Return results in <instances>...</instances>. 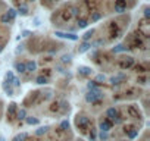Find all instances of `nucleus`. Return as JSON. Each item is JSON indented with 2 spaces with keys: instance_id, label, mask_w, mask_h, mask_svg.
I'll return each mask as SVG.
<instances>
[{
  "instance_id": "nucleus-1",
  "label": "nucleus",
  "mask_w": 150,
  "mask_h": 141,
  "mask_svg": "<svg viewBox=\"0 0 150 141\" xmlns=\"http://www.w3.org/2000/svg\"><path fill=\"white\" fill-rule=\"evenodd\" d=\"M135 5L137 0H69L54 9L52 24L62 30H84L109 13L124 15Z\"/></svg>"
},
{
  "instance_id": "nucleus-2",
  "label": "nucleus",
  "mask_w": 150,
  "mask_h": 141,
  "mask_svg": "<svg viewBox=\"0 0 150 141\" xmlns=\"http://www.w3.org/2000/svg\"><path fill=\"white\" fill-rule=\"evenodd\" d=\"M100 99H103V91L97 87L94 90H88V93L86 94V102L87 103H97Z\"/></svg>"
},
{
  "instance_id": "nucleus-3",
  "label": "nucleus",
  "mask_w": 150,
  "mask_h": 141,
  "mask_svg": "<svg viewBox=\"0 0 150 141\" xmlns=\"http://www.w3.org/2000/svg\"><path fill=\"white\" fill-rule=\"evenodd\" d=\"M112 126H113V123L109 119H105L103 122H100V131H103V132H109L112 129Z\"/></svg>"
},
{
  "instance_id": "nucleus-4",
  "label": "nucleus",
  "mask_w": 150,
  "mask_h": 141,
  "mask_svg": "<svg viewBox=\"0 0 150 141\" xmlns=\"http://www.w3.org/2000/svg\"><path fill=\"white\" fill-rule=\"evenodd\" d=\"M35 69H37V62L35 60H28L25 63V72H35Z\"/></svg>"
},
{
  "instance_id": "nucleus-5",
  "label": "nucleus",
  "mask_w": 150,
  "mask_h": 141,
  "mask_svg": "<svg viewBox=\"0 0 150 141\" xmlns=\"http://www.w3.org/2000/svg\"><path fill=\"white\" fill-rule=\"evenodd\" d=\"M78 119H77V123L80 125V126H87L88 123H90V119L87 118V116H77Z\"/></svg>"
},
{
  "instance_id": "nucleus-6",
  "label": "nucleus",
  "mask_w": 150,
  "mask_h": 141,
  "mask_svg": "<svg viewBox=\"0 0 150 141\" xmlns=\"http://www.w3.org/2000/svg\"><path fill=\"white\" fill-rule=\"evenodd\" d=\"M15 69H16V72H19V74H25V63L24 62H16L15 63Z\"/></svg>"
},
{
  "instance_id": "nucleus-7",
  "label": "nucleus",
  "mask_w": 150,
  "mask_h": 141,
  "mask_svg": "<svg viewBox=\"0 0 150 141\" xmlns=\"http://www.w3.org/2000/svg\"><path fill=\"white\" fill-rule=\"evenodd\" d=\"M122 80H125V75H122V74H121V75H118V77H112L109 81H110V84H112V85H118V84H119V81H122Z\"/></svg>"
},
{
  "instance_id": "nucleus-8",
  "label": "nucleus",
  "mask_w": 150,
  "mask_h": 141,
  "mask_svg": "<svg viewBox=\"0 0 150 141\" xmlns=\"http://www.w3.org/2000/svg\"><path fill=\"white\" fill-rule=\"evenodd\" d=\"M88 49H91V47H90V44H88V43H86V41H83V43L80 44V47H78V51H80V53H86Z\"/></svg>"
},
{
  "instance_id": "nucleus-9",
  "label": "nucleus",
  "mask_w": 150,
  "mask_h": 141,
  "mask_svg": "<svg viewBox=\"0 0 150 141\" xmlns=\"http://www.w3.org/2000/svg\"><path fill=\"white\" fill-rule=\"evenodd\" d=\"M78 70H81V74H83V75H91V74H93V69L88 68V66H81Z\"/></svg>"
},
{
  "instance_id": "nucleus-10",
  "label": "nucleus",
  "mask_w": 150,
  "mask_h": 141,
  "mask_svg": "<svg viewBox=\"0 0 150 141\" xmlns=\"http://www.w3.org/2000/svg\"><path fill=\"white\" fill-rule=\"evenodd\" d=\"M37 84H47V81H49V78L47 77H44V75H40V77H37Z\"/></svg>"
},
{
  "instance_id": "nucleus-11",
  "label": "nucleus",
  "mask_w": 150,
  "mask_h": 141,
  "mask_svg": "<svg viewBox=\"0 0 150 141\" xmlns=\"http://www.w3.org/2000/svg\"><path fill=\"white\" fill-rule=\"evenodd\" d=\"M25 119H27V123H28V125H37V123H38V119H37V118H31V116H27Z\"/></svg>"
},
{
  "instance_id": "nucleus-12",
  "label": "nucleus",
  "mask_w": 150,
  "mask_h": 141,
  "mask_svg": "<svg viewBox=\"0 0 150 141\" xmlns=\"http://www.w3.org/2000/svg\"><path fill=\"white\" fill-rule=\"evenodd\" d=\"M72 60V54H63L62 56V63H69Z\"/></svg>"
},
{
  "instance_id": "nucleus-13",
  "label": "nucleus",
  "mask_w": 150,
  "mask_h": 141,
  "mask_svg": "<svg viewBox=\"0 0 150 141\" xmlns=\"http://www.w3.org/2000/svg\"><path fill=\"white\" fill-rule=\"evenodd\" d=\"M25 118H27V110H25V109H21V110L18 112V119L22 121V119H25Z\"/></svg>"
},
{
  "instance_id": "nucleus-14",
  "label": "nucleus",
  "mask_w": 150,
  "mask_h": 141,
  "mask_svg": "<svg viewBox=\"0 0 150 141\" xmlns=\"http://www.w3.org/2000/svg\"><path fill=\"white\" fill-rule=\"evenodd\" d=\"M87 88H88V90L97 88V82H96V81H88V82H87Z\"/></svg>"
},
{
  "instance_id": "nucleus-15",
  "label": "nucleus",
  "mask_w": 150,
  "mask_h": 141,
  "mask_svg": "<svg viewBox=\"0 0 150 141\" xmlns=\"http://www.w3.org/2000/svg\"><path fill=\"white\" fill-rule=\"evenodd\" d=\"M46 131H47V126H40L35 131V135H43V134H46Z\"/></svg>"
},
{
  "instance_id": "nucleus-16",
  "label": "nucleus",
  "mask_w": 150,
  "mask_h": 141,
  "mask_svg": "<svg viewBox=\"0 0 150 141\" xmlns=\"http://www.w3.org/2000/svg\"><path fill=\"white\" fill-rule=\"evenodd\" d=\"M99 137H100V140H102V141H106V140L109 138V134H108V132H103V131H100Z\"/></svg>"
},
{
  "instance_id": "nucleus-17",
  "label": "nucleus",
  "mask_w": 150,
  "mask_h": 141,
  "mask_svg": "<svg viewBox=\"0 0 150 141\" xmlns=\"http://www.w3.org/2000/svg\"><path fill=\"white\" fill-rule=\"evenodd\" d=\"M15 112H16V104H15V103H12V104H11V107H9V110H8V113H9V115H13Z\"/></svg>"
},
{
  "instance_id": "nucleus-18",
  "label": "nucleus",
  "mask_w": 150,
  "mask_h": 141,
  "mask_svg": "<svg viewBox=\"0 0 150 141\" xmlns=\"http://www.w3.org/2000/svg\"><path fill=\"white\" fill-rule=\"evenodd\" d=\"M3 87H5V91L8 93V96H13V88H11V87H8L6 84H5Z\"/></svg>"
},
{
  "instance_id": "nucleus-19",
  "label": "nucleus",
  "mask_w": 150,
  "mask_h": 141,
  "mask_svg": "<svg viewBox=\"0 0 150 141\" xmlns=\"http://www.w3.org/2000/svg\"><path fill=\"white\" fill-rule=\"evenodd\" d=\"M12 82H13V85H15V87H19V85H21V80H19L18 77H13Z\"/></svg>"
},
{
  "instance_id": "nucleus-20",
  "label": "nucleus",
  "mask_w": 150,
  "mask_h": 141,
  "mask_svg": "<svg viewBox=\"0 0 150 141\" xmlns=\"http://www.w3.org/2000/svg\"><path fill=\"white\" fill-rule=\"evenodd\" d=\"M25 138H27V134L24 132V134H21V135H18V137L15 138V141H24Z\"/></svg>"
},
{
  "instance_id": "nucleus-21",
  "label": "nucleus",
  "mask_w": 150,
  "mask_h": 141,
  "mask_svg": "<svg viewBox=\"0 0 150 141\" xmlns=\"http://www.w3.org/2000/svg\"><path fill=\"white\" fill-rule=\"evenodd\" d=\"M105 80H106V77H105L103 74H99V75L96 77V82H97V81H105Z\"/></svg>"
},
{
  "instance_id": "nucleus-22",
  "label": "nucleus",
  "mask_w": 150,
  "mask_h": 141,
  "mask_svg": "<svg viewBox=\"0 0 150 141\" xmlns=\"http://www.w3.org/2000/svg\"><path fill=\"white\" fill-rule=\"evenodd\" d=\"M56 69H57V72H60V74H63V72H65L63 68H62V65H56Z\"/></svg>"
}]
</instances>
